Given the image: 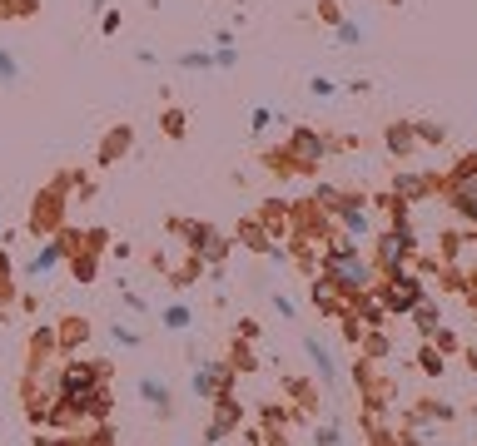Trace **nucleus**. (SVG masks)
Instances as JSON below:
<instances>
[{
	"instance_id": "7ed1b4c3",
	"label": "nucleus",
	"mask_w": 477,
	"mask_h": 446,
	"mask_svg": "<svg viewBox=\"0 0 477 446\" xmlns=\"http://www.w3.org/2000/svg\"><path fill=\"white\" fill-rule=\"evenodd\" d=\"M378 298H383L388 312H413V308L422 303V278H413V273L398 268V273H388V283H383Z\"/></svg>"
},
{
	"instance_id": "ddd939ff",
	"label": "nucleus",
	"mask_w": 477,
	"mask_h": 446,
	"mask_svg": "<svg viewBox=\"0 0 477 446\" xmlns=\"http://www.w3.org/2000/svg\"><path fill=\"white\" fill-rule=\"evenodd\" d=\"M393 189H398V194H428L433 184L422 179V174H398V184H393Z\"/></svg>"
},
{
	"instance_id": "a211bd4d",
	"label": "nucleus",
	"mask_w": 477,
	"mask_h": 446,
	"mask_svg": "<svg viewBox=\"0 0 477 446\" xmlns=\"http://www.w3.org/2000/svg\"><path fill=\"white\" fill-rule=\"evenodd\" d=\"M165 134H184V115H179V109H165Z\"/></svg>"
},
{
	"instance_id": "20e7f679",
	"label": "nucleus",
	"mask_w": 477,
	"mask_h": 446,
	"mask_svg": "<svg viewBox=\"0 0 477 446\" xmlns=\"http://www.w3.org/2000/svg\"><path fill=\"white\" fill-rule=\"evenodd\" d=\"M229 382H234V367H229V362H199V367H194V397L219 402V397L229 392Z\"/></svg>"
},
{
	"instance_id": "1a4fd4ad",
	"label": "nucleus",
	"mask_w": 477,
	"mask_h": 446,
	"mask_svg": "<svg viewBox=\"0 0 477 446\" xmlns=\"http://www.w3.org/2000/svg\"><path fill=\"white\" fill-rule=\"evenodd\" d=\"M139 397H144L149 407H159V417H170V387H165V382L144 377V382H139Z\"/></svg>"
},
{
	"instance_id": "4be33fe9",
	"label": "nucleus",
	"mask_w": 477,
	"mask_h": 446,
	"mask_svg": "<svg viewBox=\"0 0 477 446\" xmlns=\"http://www.w3.org/2000/svg\"><path fill=\"white\" fill-rule=\"evenodd\" d=\"M249 124H254V129H269V124H274V115H269V109H254V120H249Z\"/></svg>"
},
{
	"instance_id": "f3484780",
	"label": "nucleus",
	"mask_w": 477,
	"mask_h": 446,
	"mask_svg": "<svg viewBox=\"0 0 477 446\" xmlns=\"http://www.w3.org/2000/svg\"><path fill=\"white\" fill-rule=\"evenodd\" d=\"M333 25H338V45H358V40H363V30H358L353 20H333Z\"/></svg>"
},
{
	"instance_id": "423d86ee",
	"label": "nucleus",
	"mask_w": 477,
	"mask_h": 446,
	"mask_svg": "<svg viewBox=\"0 0 477 446\" xmlns=\"http://www.w3.org/2000/svg\"><path fill=\"white\" fill-rule=\"evenodd\" d=\"M234 426H239V402L224 392V397H219V412H214V422H209V441H224Z\"/></svg>"
},
{
	"instance_id": "f257e3e1",
	"label": "nucleus",
	"mask_w": 477,
	"mask_h": 446,
	"mask_svg": "<svg viewBox=\"0 0 477 446\" xmlns=\"http://www.w3.org/2000/svg\"><path fill=\"white\" fill-rule=\"evenodd\" d=\"M324 278H329L343 298H358V293L373 288L378 268L368 263V258H358V238H343V243H333V248L324 253Z\"/></svg>"
},
{
	"instance_id": "aec40b11",
	"label": "nucleus",
	"mask_w": 477,
	"mask_h": 446,
	"mask_svg": "<svg viewBox=\"0 0 477 446\" xmlns=\"http://www.w3.org/2000/svg\"><path fill=\"white\" fill-rule=\"evenodd\" d=\"M318 446H343V436H338V426H318V436H313Z\"/></svg>"
},
{
	"instance_id": "2eb2a0df",
	"label": "nucleus",
	"mask_w": 477,
	"mask_h": 446,
	"mask_svg": "<svg viewBox=\"0 0 477 446\" xmlns=\"http://www.w3.org/2000/svg\"><path fill=\"white\" fill-rule=\"evenodd\" d=\"M179 65H184V70H209V65H214V55H204V50H184V55H179Z\"/></svg>"
},
{
	"instance_id": "5701e85b",
	"label": "nucleus",
	"mask_w": 477,
	"mask_h": 446,
	"mask_svg": "<svg viewBox=\"0 0 477 446\" xmlns=\"http://www.w3.org/2000/svg\"><path fill=\"white\" fill-rule=\"evenodd\" d=\"M115 343H125V347H134V343H139V332H130V327H115Z\"/></svg>"
},
{
	"instance_id": "412c9836",
	"label": "nucleus",
	"mask_w": 477,
	"mask_h": 446,
	"mask_svg": "<svg viewBox=\"0 0 477 446\" xmlns=\"http://www.w3.org/2000/svg\"><path fill=\"white\" fill-rule=\"evenodd\" d=\"M413 134L428 139V144H438V139H443V124H413Z\"/></svg>"
},
{
	"instance_id": "39448f33",
	"label": "nucleus",
	"mask_w": 477,
	"mask_h": 446,
	"mask_svg": "<svg viewBox=\"0 0 477 446\" xmlns=\"http://www.w3.org/2000/svg\"><path fill=\"white\" fill-rule=\"evenodd\" d=\"M324 154H329V139H318L313 129H293V139H289V154H284V159L313 164V159H324Z\"/></svg>"
},
{
	"instance_id": "6e6552de",
	"label": "nucleus",
	"mask_w": 477,
	"mask_h": 446,
	"mask_svg": "<svg viewBox=\"0 0 477 446\" xmlns=\"http://www.w3.org/2000/svg\"><path fill=\"white\" fill-rule=\"evenodd\" d=\"M303 347H308V357H313V367H318V377H324V382L333 387V382H338V372H333V357H329V347H324V343H318V338H308Z\"/></svg>"
},
{
	"instance_id": "6ab92c4d",
	"label": "nucleus",
	"mask_w": 477,
	"mask_h": 446,
	"mask_svg": "<svg viewBox=\"0 0 477 446\" xmlns=\"http://www.w3.org/2000/svg\"><path fill=\"white\" fill-rule=\"evenodd\" d=\"M417 357H422V372H443V357H438V347H422Z\"/></svg>"
},
{
	"instance_id": "f03ea898",
	"label": "nucleus",
	"mask_w": 477,
	"mask_h": 446,
	"mask_svg": "<svg viewBox=\"0 0 477 446\" xmlns=\"http://www.w3.org/2000/svg\"><path fill=\"white\" fill-rule=\"evenodd\" d=\"M413 248H417V238H413V229H408V223L398 218L393 229L378 238V268H383V273H398V268L413 258Z\"/></svg>"
},
{
	"instance_id": "dca6fc26",
	"label": "nucleus",
	"mask_w": 477,
	"mask_h": 446,
	"mask_svg": "<svg viewBox=\"0 0 477 446\" xmlns=\"http://www.w3.org/2000/svg\"><path fill=\"white\" fill-rule=\"evenodd\" d=\"M165 327H174V332H184V327H189V308H184V303H174V308H165Z\"/></svg>"
},
{
	"instance_id": "4468645a",
	"label": "nucleus",
	"mask_w": 477,
	"mask_h": 446,
	"mask_svg": "<svg viewBox=\"0 0 477 446\" xmlns=\"http://www.w3.org/2000/svg\"><path fill=\"white\" fill-rule=\"evenodd\" d=\"M20 80V65H15V55L11 50H0V85H15Z\"/></svg>"
},
{
	"instance_id": "9b49d317",
	"label": "nucleus",
	"mask_w": 477,
	"mask_h": 446,
	"mask_svg": "<svg viewBox=\"0 0 477 446\" xmlns=\"http://www.w3.org/2000/svg\"><path fill=\"white\" fill-rule=\"evenodd\" d=\"M413 317H417V327H422V332H428V338H433V332H438V308H433L428 298H422V303L413 308Z\"/></svg>"
},
{
	"instance_id": "f8f14e48",
	"label": "nucleus",
	"mask_w": 477,
	"mask_h": 446,
	"mask_svg": "<svg viewBox=\"0 0 477 446\" xmlns=\"http://www.w3.org/2000/svg\"><path fill=\"white\" fill-rule=\"evenodd\" d=\"M388 149H393V154H408V149H413V129H408V124H393V129H388Z\"/></svg>"
},
{
	"instance_id": "9d476101",
	"label": "nucleus",
	"mask_w": 477,
	"mask_h": 446,
	"mask_svg": "<svg viewBox=\"0 0 477 446\" xmlns=\"http://www.w3.org/2000/svg\"><path fill=\"white\" fill-rule=\"evenodd\" d=\"M65 258V243H50L45 253H35V263H30V278H40V273H50V268H55Z\"/></svg>"
},
{
	"instance_id": "0eeeda50",
	"label": "nucleus",
	"mask_w": 477,
	"mask_h": 446,
	"mask_svg": "<svg viewBox=\"0 0 477 446\" xmlns=\"http://www.w3.org/2000/svg\"><path fill=\"white\" fill-rule=\"evenodd\" d=\"M448 194H452V208H457V213L477 218V184H472V179H462V184H448Z\"/></svg>"
}]
</instances>
